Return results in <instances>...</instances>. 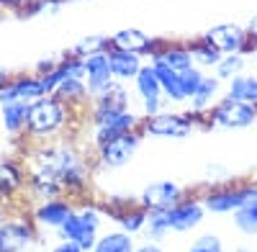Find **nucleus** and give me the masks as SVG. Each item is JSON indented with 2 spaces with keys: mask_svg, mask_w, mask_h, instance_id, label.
Listing matches in <instances>:
<instances>
[{
  "mask_svg": "<svg viewBox=\"0 0 257 252\" xmlns=\"http://www.w3.org/2000/svg\"><path fill=\"white\" fill-rule=\"evenodd\" d=\"M249 39H254L257 41V16H252V21H249V26H247V31H244Z\"/></svg>",
  "mask_w": 257,
  "mask_h": 252,
  "instance_id": "obj_36",
  "label": "nucleus"
},
{
  "mask_svg": "<svg viewBox=\"0 0 257 252\" xmlns=\"http://www.w3.org/2000/svg\"><path fill=\"white\" fill-rule=\"evenodd\" d=\"M41 95H47L41 77H18L0 88V106L11 100H36Z\"/></svg>",
  "mask_w": 257,
  "mask_h": 252,
  "instance_id": "obj_15",
  "label": "nucleus"
},
{
  "mask_svg": "<svg viewBox=\"0 0 257 252\" xmlns=\"http://www.w3.org/2000/svg\"><path fill=\"white\" fill-rule=\"evenodd\" d=\"M116 219H118V224L123 226V232L126 234H134V232H139V229H144V221H147V211L142 206H137V208H123L121 214H116Z\"/></svg>",
  "mask_w": 257,
  "mask_h": 252,
  "instance_id": "obj_31",
  "label": "nucleus"
},
{
  "mask_svg": "<svg viewBox=\"0 0 257 252\" xmlns=\"http://www.w3.org/2000/svg\"><path fill=\"white\" fill-rule=\"evenodd\" d=\"M139 142H142V132L139 129L116 134L113 139H108L105 144L98 147V157H100V162L105 167H123V165L132 162V157L137 155Z\"/></svg>",
  "mask_w": 257,
  "mask_h": 252,
  "instance_id": "obj_6",
  "label": "nucleus"
},
{
  "mask_svg": "<svg viewBox=\"0 0 257 252\" xmlns=\"http://www.w3.org/2000/svg\"><path fill=\"white\" fill-rule=\"evenodd\" d=\"M34 242V226L26 219H8L0 224V252H24Z\"/></svg>",
  "mask_w": 257,
  "mask_h": 252,
  "instance_id": "obj_10",
  "label": "nucleus"
},
{
  "mask_svg": "<svg viewBox=\"0 0 257 252\" xmlns=\"http://www.w3.org/2000/svg\"><path fill=\"white\" fill-rule=\"evenodd\" d=\"M185 198V191L173 183V180H157L152 185H147L142 196H139V206L144 211H165V208L175 206L178 201Z\"/></svg>",
  "mask_w": 257,
  "mask_h": 252,
  "instance_id": "obj_9",
  "label": "nucleus"
},
{
  "mask_svg": "<svg viewBox=\"0 0 257 252\" xmlns=\"http://www.w3.org/2000/svg\"><path fill=\"white\" fill-rule=\"evenodd\" d=\"M21 188V170L13 162H3L0 165V198L11 196Z\"/></svg>",
  "mask_w": 257,
  "mask_h": 252,
  "instance_id": "obj_29",
  "label": "nucleus"
},
{
  "mask_svg": "<svg viewBox=\"0 0 257 252\" xmlns=\"http://www.w3.org/2000/svg\"><path fill=\"white\" fill-rule=\"evenodd\" d=\"M208 121L219 129H247L257 121V108L249 106V103H239V100H231L224 98L221 103L211 108Z\"/></svg>",
  "mask_w": 257,
  "mask_h": 252,
  "instance_id": "obj_5",
  "label": "nucleus"
},
{
  "mask_svg": "<svg viewBox=\"0 0 257 252\" xmlns=\"http://www.w3.org/2000/svg\"><path fill=\"white\" fill-rule=\"evenodd\" d=\"M155 62H160V65L175 70V72H185L193 67V57L185 47H167V49H160L155 54Z\"/></svg>",
  "mask_w": 257,
  "mask_h": 252,
  "instance_id": "obj_22",
  "label": "nucleus"
},
{
  "mask_svg": "<svg viewBox=\"0 0 257 252\" xmlns=\"http://www.w3.org/2000/svg\"><path fill=\"white\" fill-rule=\"evenodd\" d=\"M216 93H219V77H206L203 75V80H201V85H198V90L193 93V111H203L208 103L216 98Z\"/></svg>",
  "mask_w": 257,
  "mask_h": 252,
  "instance_id": "obj_26",
  "label": "nucleus"
},
{
  "mask_svg": "<svg viewBox=\"0 0 257 252\" xmlns=\"http://www.w3.org/2000/svg\"><path fill=\"white\" fill-rule=\"evenodd\" d=\"M190 252H224V244L216 234H203V237H198L196 242H193Z\"/></svg>",
  "mask_w": 257,
  "mask_h": 252,
  "instance_id": "obj_34",
  "label": "nucleus"
},
{
  "mask_svg": "<svg viewBox=\"0 0 257 252\" xmlns=\"http://www.w3.org/2000/svg\"><path fill=\"white\" fill-rule=\"evenodd\" d=\"M224 252H226V249H224Z\"/></svg>",
  "mask_w": 257,
  "mask_h": 252,
  "instance_id": "obj_40",
  "label": "nucleus"
},
{
  "mask_svg": "<svg viewBox=\"0 0 257 252\" xmlns=\"http://www.w3.org/2000/svg\"><path fill=\"white\" fill-rule=\"evenodd\" d=\"M203 39L211 41V44L216 47L221 54H237V52H242L244 44H247V41H244V39H247L244 29L234 26V24H219V26H213V29L206 31Z\"/></svg>",
  "mask_w": 257,
  "mask_h": 252,
  "instance_id": "obj_14",
  "label": "nucleus"
},
{
  "mask_svg": "<svg viewBox=\"0 0 257 252\" xmlns=\"http://www.w3.org/2000/svg\"><path fill=\"white\" fill-rule=\"evenodd\" d=\"M244 67V59H242V54L237 52V54H226V57H221L219 62H216V77L219 80H224V77H237V72Z\"/></svg>",
  "mask_w": 257,
  "mask_h": 252,
  "instance_id": "obj_32",
  "label": "nucleus"
},
{
  "mask_svg": "<svg viewBox=\"0 0 257 252\" xmlns=\"http://www.w3.org/2000/svg\"><path fill=\"white\" fill-rule=\"evenodd\" d=\"M34 173L47 175L59 183L62 193H82L85 188V162L82 155L67 144H54L36 150Z\"/></svg>",
  "mask_w": 257,
  "mask_h": 252,
  "instance_id": "obj_1",
  "label": "nucleus"
},
{
  "mask_svg": "<svg viewBox=\"0 0 257 252\" xmlns=\"http://www.w3.org/2000/svg\"><path fill=\"white\" fill-rule=\"evenodd\" d=\"M75 211L72 208V203L67 201V198H49V201H44L41 206H36L34 208V219L39 221V224H44V226H52V229H59L64 221H67V216Z\"/></svg>",
  "mask_w": 257,
  "mask_h": 252,
  "instance_id": "obj_17",
  "label": "nucleus"
},
{
  "mask_svg": "<svg viewBox=\"0 0 257 252\" xmlns=\"http://www.w3.org/2000/svg\"><path fill=\"white\" fill-rule=\"evenodd\" d=\"M52 252H82V247H77V244L70 242V239H64V242H59Z\"/></svg>",
  "mask_w": 257,
  "mask_h": 252,
  "instance_id": "obj_35",
  "label": "nucleus"
},
{
  "mask_svg": "<svg viewBox=\"0 0 257 252\" xmlns=\"http://www.w3.org/2000/svg\"><path fill=\"white\" fill-rule=\"evenodd\" d=\"M134 80H137V90H139V98H142L144 113L147 116L160 113L162 111V88H160V80L155 75V67L152 65L142 67Z\"/></svg>",
  "mask_w": 257,
  "mask_h": 252,
  "instance_id": "obj_12",
  "label": "nucleus"
},
{
  "mask_svg": "<svg viewBox=\"0 0 257 252\" xmlns=\"http://www.w3.org/2000/svg\"><path fill=\"white\" fill-rule=\"evenodd\" d=\"M198 121H206V116L201 111L193 113H155L149 116L144 123V132L152 137H170V139H183L193 132V126Z\"/></svg>",
  "mask_w": 257,
  "mask_h": 252,
  "instance_id": "obj_4",
  "label": "nucleus"
},
{
  "mask_svg": "<svg viewBox=\"0 0 257 252\" xmlns=\"http://www.w3.org/2000/svg\"><path fill=\"white\" fill-rule=\"evenodd\" d=\"M3 6H21V3H26V0H0Z\"/></svg>",
  "mask_w": 257,
  "mask_h": 252,
  "instance_id": "obj_38",
  "label": "nucleus"
},
{
  "mask_svg": "<svg viewBox=\"0 0 257 252\" xmlns=\"http://www.w3.org/2000/svg\"><path fill=\"white\" fill-rule=\"evenodd\" d=\"M231 100H239V103H249V106L257 108V77L252 75H237V77H231L229 82V95Z\"/></svg>",
  "mask_w": 257,
  "mask_h": 252,
  "instance_id": "obj_21",
  "label": "nucleus"
},
{
  "mask_svg": "<svg viewBox=\"0 0 257 252\" xmlns=\"http://www.w3.org/2000/svg\"><path fill=\"white\" fill-rule=\"evenodd\" d=\"M167 219H170V232H190L203 219V203L196 198H183L167 208Z\"/></svg>",
  "mask_w": 257,
  "mask_h": 252,
  "instance_id": "obj_13",
  "label": "nucleus"
},
{
  "mask_svg": "<svg viewBox=\"0 0 257 252\" xmlns=\"http://www.w3.org/2000/svg\"><path fill=\"white\" fill-rule=\"evenodd\" d=\"M93 126H95V147H100L116 134L134 132L139 121L128 111H93Z\"/></svg>",
  "mask_w": 257,
  "mask_h": 252,
  "instance_id": "obj_7",
  "label": "nucleus"
},
{
  "mask_svg": "<svg viewBox=\"0 0 257 252\" xmlns=\"http://www.w3.org/2000/svg\"><path fill=\"white\" fill-rule=\"evenodd\" d=\"M152 67H155V75H157V80H160L162 93H165L170 100H185L183 88H180V72L160 65V62H152Z\"/></svg>",
  "mask_w": 257,
  "mask_h": 252,
  "instance_id": "obj_23",
  "label": "nucleus"
},
{
  "mask_svg": "<svg viewBox=\"0 0 257 252\" xmlns=\"http://www.w3.org/2000/svg\"><path fill=\"white\" fill-rule=\"evenodd\" d=\"M3 214H6V208H3V198H0V219H3Z\"/></svg>",
  "mask_w": 257,
  "mask_h": 252,
  "instance_id": "obj_39",
  "label": "nucleus"
},
{
  "mask_svg": "<svg viewBox=\"0 0 257 252\" xmlns=\"http://www.w3.org/2000/svg\"><path fill=\"white\" fill-rule=\"evenodd\" d=\"M85 82H88V93L95 98L105 88L113 85V72L108 65V52H100L93 57H85Z\"/></svg>",
  "mask_w": 257,
  "mask_h": 252,
  "instance_id": "obj_11",
  "label": "nucleus"
},
{
  "mask_svg": "<svg viewBox=\"0 0 257 252\" xmlns=\"http://www.w3.org/2000/svg\"><path fill=\"white\" fill-rule=\"evenodd\" d=\"M3 113V123L11 134H18L21 129H26V118H29V100H11L0 106Z\"/></svg>",
  "mask_w": 257,
  "mask_h": 252,
  "instance_id": "obj_20",
  "label": "nucleus"
},
{
  "mask_svg": "<svg viewBox=\"0 0 257 252\" xmlns=\"http://www.w3.org/2000/svg\"><path fill=\"white\" fill-rule=\"evenodd\" d=\"M64 121H67V108L57 98L41 95V98L29 103L26 129L31 137H52L64 126Z\"/></svg>",
  "mask_w": 257,
  "mask_h": 252,
  "instance_id": "obj_2",
  "label": "nucleus"
},
{
  "mask_svg": "<svg viewBox=\"0 0 257 252\" xmlns=\"http://www.w3.org/2000/svg\"><path fill=\"white\" fill-rule=\"evenodd\" d=\"M234 224L242 234H257V196L234 211Z\"/></svg>",
  "mask_w": 257,
  "mask_h": 252,
  "instance_id": "obj_25",
  "label": "nucleus"
},
{
  "mask_svg": "<svg viewBox=\"0 0 257 252\" xmlns=\"http://www.w3.org/2000/svg\"><path fill=\"white\" fill-rule=\"evenodd\" d=\"M134 242H132V234L126 232H111V234H103L95 239L93 244V252H134Z\"/></svg>",
  "mask_w": 257,
  "mask_h": 252,
  "instance_id": "obj_24",
  "label": "nucleus"
},
{
  "mask_svg": "<svg viewBox=\"0 0 257 252\" xmlns=\"http://www.w3.org/2000/svg\"><path fill=\"white\" fill-rule=\"evenodd\" d=\"M93 100H95V111H128V103H132L128 90L121 85V82H113L111 88H105Z\"/></svg>",
  "mask_w": 257,
  "mask_h": 252,
  "instance_id": "obj_19",
  "label": "nucleus"
},
{
  "mask_svg": "<svg viewBox=\"0 0 257 252\" xmlns=\"http://www.w3.org/2000/svg\"><path fill=\"white\" fill-rule=\"evenodd\" d=\"M134 252H165V249H160L157 244H144V247H137Z\"/></svg>",
  "mask_w": 257,
  "mask_h": 252,
  "instance_id": "obj_37",
  "label": "nucleus"
},
{
  "mask_svg": "<svg viewBox=\"0 0 257 252\" xmlns=\"http://www.w3.org/2000/svg\"><path fill=\"white\" fill-rule=\"evenodd\" d=\"M257 196V185H239V188H219L203 196V208L213 214H234L237 208H242L249 198Z\"/></svg>",
  "mask_w": 257,
  "mask_h": 252,
  "instance_id": "obj_8",
  "label": "nucleus"
},
{
  "mask_svg": "<svg viewBox=\"0 0 257 252\" xmlns=\"http://www.w3.org/2000/svg\"><path fill=\"white\" fill-rule=\"evenodd\" d=\"M190 57H193V62H201V65H213L216 67V62L221 59V52L211 44V41H206V39H201V41H196L190 49Z\"/></svg>",
  "mask_w": 257,
  "mask_h": 252,
  "instance_id": "obj_30",
  "label": "nucleus"
},
{
  "mask_svg": "<svg viewBox=\"0 0 257 252\" xmlns=\"http://www.w3.org/2000/svg\"><path fill=\"white\" fill-rule=\"evenodd\" d=\"M201 80H203V72H201V70H196V67H190V70L180 72V88H183V95H185L188 100L193 98V93L198 90Z\"/></svg>",
  "mask_w": 257,
  "mask_h": 252,
  "instance_id": "obj_33",
  "label": "nucleus"
},
{
  "mask_svg": "<svg viewBox=\"0 0 257 252\" xmlns=\"http://www.w3.org/2000/svg\"><path fill=\"white\" fill-rule=\"evenodd\" d=\"M111 47V39H105V36H88V39H80V44H75L72 49V57H93V54H100Z\"/></svg>",
  "mask_w": 257,
  "mask_h": 252,
  "instance_id": "obj_28",
  "label": "nucleus"
},
{
  "mask_svg": "<svg viewBox=\"0 0 257 252\" xmlns=\"http://www.w3.org/2000/svg\"><path fill=\"white\" fill-rule=\"evenodd\" d=\"M98 226H100V211L98 208L80 206L67 216V221L59 226V232H62L64 239L75 242L85 252V249H93V244L98 239Z\"/></svg>",
  "mask_w": 257,
  "mask_h": 252,
  "instance_id": "obj_3",
  "label": "nucleus"
},
{
  "mask_svg": "<svg viewBox=\"0 0 257 252\" xmlns=\"http://www.w3.org/2000/svg\"><path fill=\"white\" fill-rule=\"evenodd\" d=\"M144 232L149 239H160L170 232V219H167V208L165 211H147V221H144Z\"/></svg>",
  "mask_w": 257,
  "mask_h": 252,
  "instance_id": "obj_27",
  "label": "nucleus"
},
{
  "mask_svg": "<svg viewBox=\"0 0 257 252\" xmlns=\"http://www.w3.org/2000/svg\"><path fill=\"white\" fill-rule=\"evenodd\" d=\"M108 65H111L113 77H118V80H132V77H137L139 70L144 67L139 54L123 52V49H113V47H111V52H108Z\"/></svg>",
  "mask_w": 257,
  "mask_h": 252,
  "instance_id": "obj_18",
  "label": "nucleus"
},
{
  "mask_svg": "<svg viewBox=\"0 0 257 252\" xmlns=\"http://www.w3.org/2000/svg\"><path fill=\"white\" fill-rule=\"evenodd\" d=\"M111 47L113 49H123V52H134V54H157L160 47L152 36H147L139 29H123L118 34H113L111 39Z\"/></svg>",
  "mask_w": 257,
  "mask_h": 252,
  "instance_id": "obj_16",
  "label": "nucleus"
}]
</instances>
